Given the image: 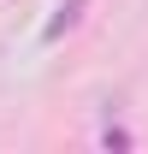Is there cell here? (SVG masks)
<instances>
[{"label":"cell","mask_w":148,"mask_h":154,"mask_svg":"<svg viewBox=\"0 0 148 154\" xmlns=\"http://www.w3.org/2000/svg\"><path fill=\"white\" fill-rule=\"evenodd\" d=\"M83 6H89V0H59V6H54V18L42 24V42H59L77 18H83Z\"/></svg>","instance_id":"1"},{"label":"cell","mask_w":148,"mask_h":154,"mask_svg":"<svg viewBox=\"0 0 148 154\" xmlns=\"http://www.w3.org/2000/svg\"><path fill=\"white\" fill-rule=\"evenodd\" d=\"M101 142H107V148H130V131H119V125H107V131H101Z\"/></svg>","instance_id":"2"}]
</instances>
